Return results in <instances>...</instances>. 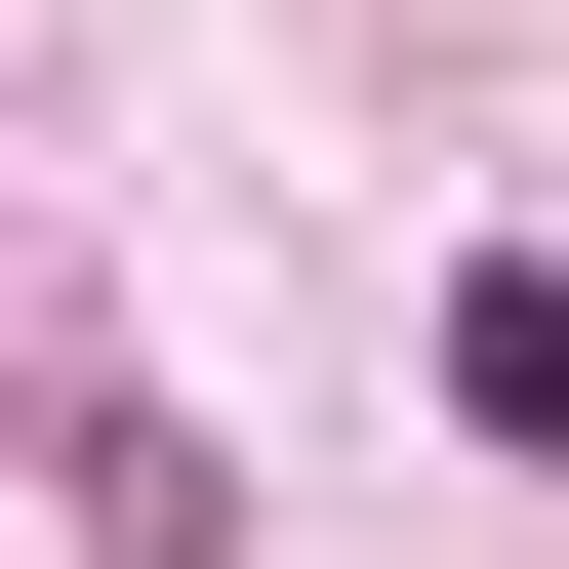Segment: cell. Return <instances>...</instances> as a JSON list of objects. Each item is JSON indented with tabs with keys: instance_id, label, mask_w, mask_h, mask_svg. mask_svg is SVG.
<instances>
[{
	"instance_id": "cell-1",
	"label": "cell",
	"mask_w": 569,
	"mask_h": 569,
	"mask_svg": "<svg viewBox=\"0 0 569 569\" xmlns=\"http://www.w3.org/2000/svg\"><path fill=\"white\" fill-rule=\"evenodd\" d=\"M448 407H488V448H569V244H488V284H448Z\"/></svg>"
}]
</instances>
